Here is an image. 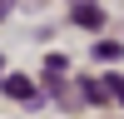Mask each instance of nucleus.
<instances>
[{
	"instance_id": "f257e3e1",
	"label": "nucleus",
	"mask_w": 124,
	"mask_h": 119,
	"mask_svg": "<svg viewBox=\"0 0 124 119\" xmlns=\"http://www.w3.org/2000/svg\"><path fill=\"white\" fill-rule=\"evenodd\" d=\"M5 94H10V99H25V104H35V99H40V89L30 84L25 74H10V79H5Z\"/></svg>"
},
{
	"instance_id": "20e7f679",
	"label": "nucleus",
	"mask_w": 124,
	"mask_h": 119,
	"mask_svg": "<svg viewBox=\"0 0 124 119\" xmlns=\"http://www.w3.org/2000/svg\"><path fill=\"white\" fill-rule=\"evenodd\" d=\"M104 84H109V99L124 104V74H104Z\"/></svg>"
},
{
	"instance_id": "39448f33",
	"label": "nucleus",
	"mask_w": 124,
	"mask_h": 119,
	"mask_svg": "<svg viewBox=\"0 0 124 119\" xmlns=\"http://www.w3.org/2000/svg\"><path fill=\"white\" fill-rule=\"evenodd\" d=\"M5 10H10V0H0V15H5Z\"/></svg>"
},
{
	"instance_id": "f03ea898",
	"label": "nucleus",
	"mask_w": 124,
	"mask_h": 119,
	"mask_svg": "<svg viewBox=\"0 0 124 119\" xmlns=\"http://www.w3.org/2000/svg\"><path fill=\"white\" fill-rule=\"evenodd\" d=\"M75 20H79V25H85V30H94V25H99V20H104V15H99L94 5H85V0H79V5H75Z\"/></svg>"
},
{
	"instance_id": "7ed1b4c3",
	"label": "nucleus",
	"mask_w": 124,
	"mask_h": 119,
	"mask_svg": "<svg viewBox=\"0 0 124 119\" xmlns=\"http://www.w3.org/2000/svg\"><path fill=\"white\" fill-rule=\"evenodd\" d=\"M119 50H124V45H114V40H99V45H94V60H119Z\"/></svg>"
}]
</instances>
